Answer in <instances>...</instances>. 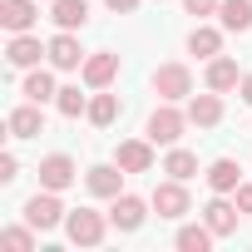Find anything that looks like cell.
<instances>
[{
    "mask_svg": "<svg viewBox=\"0 0 252 252\" xmlns=\"http://www.w3.org/2000/svg\"><path fill=\"white\" fill-rule=\"evenodd\" d=\"M114 74H119V55L99 50V55H89V60H84V84H89V89H109V84H114Z\"/></svg>",
    "mask_w": 252,
    "mask_h": 252,
    "instance_id": "6",
    "label": "cell"
},
{
    "mask_svg": "<svg viewBox=\"0 0 252 252\" xmlns=\"http://www.w3.org/2000/svg\"><path fill=\"white\" fill-rule=\"evenodd\" d=\"M60 218H64V208H60V198H55L50 188H45V193H35V198L25 203V222H30V227H40V232H45V227H60Z\"/></svg>",
    "mask_w": 252,
    "mask_h": 252,
    "instance_id": "3",
    "label": "cell"
},
{
    "mask_svg": "<svg viewBox=\"0 0 252 252\" xmlns=\"http://www.w3.org/2000/svg\"><path fill=\"white\" fill-rule=\"evenodd\" d=\"M203 218H208V227H213L218 237H227V232L237 227V208H232V203H222V198H213V203L203 208Z\"/></svg>",
    "mask_w": 252,
    "mask_h": 252,
    "instance_id": "17",
    "label": "cell"
},
{
    "mask_svg": "<svg viewBox=\"0 0 252 252\" xmlns=\"http://www.w3.org/2000/svg\"><path fill=\"white\" fill-rule=\"evenodd\" d=\"M40 183H45L50 193L69 188V183H74V158H69V154H50V158L40 163Z\"/></svg>",
    "mask_w": 252,
    "mask_h": 252,
    "instance_id": "7",
    "label": "cell"
},
{
    "mask_svg": "<svg viewBox=\"0 0 252 252\" xmlns=\"http://www.w3.org/2000/svg\"><path fill=\"white\" fill-rule=\"evenodd\" d=\"M242 99H247V104H252V74H247V79H242Z\"/></svg>",
    "mask_w": 252,
    "mask_h": 252,
    "instance_id": "32",
    "label": "cell"
},
{
    "mask_svg": "<svg viewBox=\"0 0 252 252\" xmlns=\"http://www.w3.org/2000/svg\"><path fill=\"white\" fill-rule=\"evenodd\" d=\"M188 50H193L198 60H213V55L222 50V35H218V30H208V25H198V30L188 35Z\"/></svg>",
    "mask_w": 252,
    "mask_h": 252,
    "instance_id": "20",
    "label": "cell"
},
{
    "mask_svg": "<svg viewBox=\"0 0 252 252\" xmlns=\"http://www.w3.org/2000/svg\"><path fill=\"white\" fill-rule=\"evenodd\" d=\"M237 183H242V168H237L232 158H218V163L208 168V188H213V193H237Z\"/></svg>",
    "mask_w": 252,
    "mask_h": 252,
    "instance_id": "15",
    "label": "cell"
},
{
    "mask_svg": "<svg viewBox=\"0 0 252 252\" xmlns=\"http://www.w3.org/2000/svg\"><path fill=\"white\" fill-rule=\"evenodd\" d=\"M213 237H218L213 227H178V247H183V252H208Z\"/></svg>",
    "mask_w": 252,
    "mask_h": 252,
    "instance_id": "25",
    "label": "cell"
},
{
    "mask_svg": "<svg viewBox=\"0 0 252 252\" xmlns=\"http://www.w3.org/2000/svg\"><path fill=\"white\" fill-rule=\"evenodd\" d=\"M64 232H69L74 247H99V242H104V218H99L94 208H79V213L64 218Z\"/></svg>",
    "mask_w": 252,
    "mask_h": 252,
    "instance_id": "1",
    "label": "cell"
},
{
    "mask_svg": "<svg viewBox=\"0 0 252 252\" xmlns=\"http://www.w3.org/2000/svg\"><path fill=\"white\" fill-rule=\"evenodd\" d=\"M144 198H134V193H119L114 198V208H109V222L119 227V232H134V227H144Z\"/></svg>",
    "mask_w": 252,
    "mask_h": 252,
    "instance_id": "5",
    "label": "cell"
},
{
    "mask_svg": "<svg viewBox=\"0 0 252 252\" xmlns=\"http://www.w3.org/2000/svg\"><path fill=\"white\" fill-rule=\"evenodd\" d=\"M55 104H60V114H64V119H79V114H89V104H84V94H79L74 84H69V89H60V94H55Z\"/></svg>",
    "mask_w": 252,
    "mask_h": 252,
    "instance_id": "26",
    "label": "cell"
},
{
    "mask_svg": "<svg viewBox=\"0 0 252 252\" xmlns=\"http://www.w3.org/2000/svg\"><path fill=\"white\" fill-rule=\"evenodd\" d=\"M188 119L198 124V129H213V124L222 119V104H218V89H213V94H193V104H188Z\"/></svg>",
    "mask_w": 252,
    "mask_h": 252,
    "instance_id": "14",
    "label": "cell"
},
{
    "mask_svg": "<svg viewBox=\"0 0 252 252\" xmlns=\"http://www.w3.org/2000/svg\"><path fill=\"white\" fill-rule=\"evenodd\" d=\"M237 208L252 213V183H237Z\"/></svg>",
    "mask_w": 252,
    "mask_h": 252,
    "instance_id": "30",
    "label": "cell"
},
{
    "mask_svg": "<svg viewBox=\"0 0 252 252\" xmlns=\"http://www.w3.org/2000/svg\"><path fill=\"white\" fill-rule=\"evenodd\" d=\"M183 5H188V15H213L222 0H183Z\"/></svg>",
    "mask_w": 252,
    "mask_h": 252,
    "instance_id": "28",
    "label": "cell"
},
{
    "mask_svg": "<svg viewBox=\"0 0 252 252\" xmlns=\"http://www.w3.org/2000/svg\"><path fill=\"white\" fill-rule=\"evenodd\" d=\"M208 89H218V94L222 89H237V64L232 60H213L208 64Z\"/></svg>",
    "mask_w": 252,
    "mask_h": 252,
    "instance_id": "22",
    "label": "cell"
},
{
    "mask_svg": "<svg viewBox=\"0 0 252 252\" xmlns=\"http://www.w3.org/2000/svg\"><path fill=\"white\" fill-rule=\"evenodd\" d=\"M0 25L10 35H25L35 25V0H0Z\"/></svg>",
    "mask_w": 252,
    "mask_h": 252,
    "instance_id": "10",
    "label": "cell"
},
{
    "mask_svg": "<svg viewBox=\"0 0 252 252\" xmlns=\"http://www.w3.org/2000/svg\"><path fill=\"white\" fill-rule=\"evenodd\" d=\"M154 208H158V218H183V213H188L183 178H173V183H158V188H154Z\"/></svg>",
    "mask_w": 252,
    "mask_h": 252,
    "instance_id": "8",
    "label": "cell"
},
{
    "mask_svg": "<svg viewBox=\"0 0 252 252\" xmlns=\"http://www.w3.org/2000/svg\"><path fill=\"white\" fill-rule=\"evenodd\" d=\"M163 173H168V178H193V173H198V158H193L188 149H173L168 163H163Z\"/></svg>",
    "mask_w": 252,
    "mask_h": 252,
    "instance_id": "24",
    "label": "cell"
},
{
    "mask_svg": "<svg viewBox=\"0 0 252 252\" xmlns=\"http://www.w3.org/2000/svg\"><path fill=\"white\" fill-rule=\"evenodd\" d=\"M50 15H55L60 30H79V25L89 20V5H84V0H55V10H50Z\"/></svg>",
    "mask_w": 252,
    "mask_h": 252,
    "instance_id": "18",
    "label": "cell"
},
{
    "mask_svg": "<svg viewBox=\"0 0 252 252\" xmlns=\"http://www.w3.org/2000/svg\"><path fill=\"white\" fill-rule=\"evenodd\" d=\"M0 242H5L10 252H30V247H35V237H30V227H5V237H0Z\"/></svg>",
    "mask_w": 252,
    "mask_h": 252,
    "instance_id": "27",
    "label": "cell"
},
{
    "mask_svg": "<svg viewBox=\"0 0 252 252\" xmlns=\"http://www.w3.org/2000/svg\"><path fill=\"white\" fill-rule=\"evenodd\" d=\"M183 139V114L178 109H154L149 114V144H178Z\"/></svg>",
    "mask_w": 252,
    "mask_h": 252,
    "instance_id": "4",
    "label": "cell"
},
{
    "mask_svg": "<svg viewBox=\"0 0 252 252\" xmlns=\"http://www.w3.org/2000/svg\"><path fill=\"white\" fill-rule=\"evenodd\" d=\"M154 89H158V99H188L193 94V74L183 69V64H158L154 69Z\"/></svg>",
    "mask_w": 252,
    "mask_h": 252,
    "instance_id": "2",
    "label": "cell"
},
{
    "mask_svg": "<svg viewBox=\"0 0 252 252\" xmlns=\"http://www.w3.org/2000/svg\"><path fill=\"white\" fill-rule=\"evenodd\" d=\"M109 10H119V15H129V10H139V0H104Z\"/></svg>",
    "mask_w": 252,
    "mask_h": 252,
    "instance_id": "31",
    "label": "cell"
},
{
    "mask_svg": "<svg viewBox=\"0 0 252 252\" xmlns=\"http://www.w3.org/2000/svg\"><path fill=\"white\" fill-rule=\"evenodd\" d=\"M5 129H10V139H35V134H45V114H40V104L30 99L25 109H15V114L5 119Z\"/></svg>",
    "mask_w": 252,
    "mask_h": 252,
    "instance_id": "9",
    "label": "cell"
},
{
    "mask_svg": "<svg viewBox=\"0 0 252 252\" xmlns=\"http://www.w3.org/2000/svg\"><path fill=\"white\" fill-rule=\"evenodd\" d=\"M15 178V154H0V183Z\"/></svg>",
    "mask_w": 252,
    "mask_h": 252,
    "instance_id": "29",
    "label": "cell"
},
{
    "mask_svg": "<svg viewBox=\"0 0 252 252\" xmlns=\"http://www.w3.org/2000/svg\"><path fill=\"white\" fill-rule=\"evenodd\" d=\"M40 55H50V45H40L35 35H15V40H10V50H5V60H10L15 69H35V64H40Z\"/></svg>",
    "mask_w": 252,
    "mask_h": 252,
    "instance_id": "11",
    "label": "cell"
},
{
    "mask_svg": "<svg viewBox=\"0 0 252 252\" xmlns=\"http://www.w3.org/2000/svg\"><path fill=\"white\" fill-rule=\"evenodd\" d=\"M60 89H55V79L45 74V69H30L25 74V99H35V104H45V99H55Z\"/></svg>",
    "mask_w": 252,
    "mask_h": 252,
    "instance_id": "23",
    "label": "cell"
},
{
    "mask_svg": "<svg viewBox=\"0 0 252 252\" xmlns=\"http://www.w3.org/2000/svg\"><path fill=\"white\" fill-rule=\"evenodd\" d=\"M218 15H222V25L227 30H252V0H222V5H218Z\"/></svg>",
    "mask_w": 252,
    "mask_h": 252,
    "instance_id": "19",
    "label": "cell"
},
{
    "mask_svg": "<svg viewBox=\"0 0 252 252\" xmlns=\"http://www.w3.org/2000/svg\"><path fill=\"white\" fill-rule=\"evenodd\" d=\"M119 168H124V173H149V168H154V149L139 144V139L119 144Z\"/></svg>",
    "mask_w": 252,
    "mask_h": 252,
    "instance_id": "13",
    "label": "cell"
},
{
    "mask_svg": "<svg viewBox=\"0 0 252 252\" xmlns=\"http://www.w3.org/2000/svg\"><path fill=\"white\" fill-rule=\"evenodd\" d=\"M79 60H84V50H79V40H74L69 30L50 40V64H55V69H79Z\"/></svg>",
    "mask_w": 252,
    "mask_h": 252,
    "instance_id": "12",
    "label": "cell"
},
{
    "mask_svg": "<svg viewBox=\"0 0 252 252\" xmlns=\"http://www.w3.org/2000/svg\"><path fill=\"white\" fill-rule=\"evenodd\" d=\"M114 119H119V99H114V94H94V99H89V124L109 129Z\"/></svg>",
    "mask_w": 252,
    "mask_h": 252,
    "instance_id": "21",
    "label": "cell"
},
{
    "mask_svg": "<svg viewBox=\"0 0 252 252\" xmlns=\"http://www.w3.org/2000/svg\"><path fill=\"white\" fill-rule=\"evenodd\" d=\"M119 183H124L119 168H109V163L89 168V193H94V198H119Z\"/></svg>",
    "mask_w": 252,
    "mask_h": 252,
    "instance_id": "16",
    "label": "cell"
}]
</instances>
